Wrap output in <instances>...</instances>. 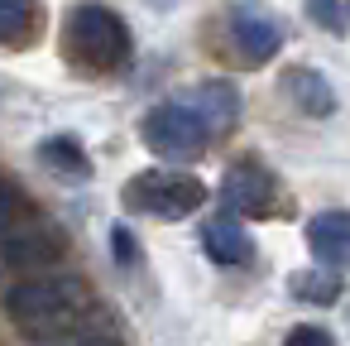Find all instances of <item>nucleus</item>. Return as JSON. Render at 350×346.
<instances>
[{
  "label": "nucleus",
  "mask_w": 350,
  "mask_h": 346,
  "mask_svg": "<svg viewBox=\"0 0 350 346\" xmlns=\"http://www.w3.org/2000/svg\"><path fill=\"white\" fill-rule=\"evenodd\" d=\"M92 288L77 274H29L5 288V317L15 322L20 336L49 346L68 336L87 312H92Z\"/></svg>",
  "instance_id": "obj_1"
},
{
  "label": "nucleus",
  "mask_w": 350,
  "mask_h": 346,
  "mask_svg": "<svg viewBox=\"0 0 350 346\" xmlns=\"http://www.w3.org/2000/svg\"><path fill=\"white\" fill-rule=\"evenodd\" d=\"M68 53L92 73H116L130 58V29L106 5H77L68 15Z\"/></svg>",
  "instance_id": "obj_2"
},
{
  "label": "nucleus",
  "mask_w": 350,
  "mask_h": 346,
  "mask_svg": "<svg viewBox=\"0 0 350 346\" xmlns=\"http://www.w3.org/2000/svg\"><path fill=\"white\" fill-rule=\"evenodd\" d=\"M125 207L130 212H149V217H163V221H178V217H192L202 202H206V188L192 178V173H173V169H144L125 183Z\"/></svg>",
  "instance_id": "obj_3"
},
{
  "label": "nucleus",
  "mask_w": 350,
  "mask_h": 346,
  "mask_svg": "<svg viewBox=\"0 0 350 346\" xmlns=\"http://www.w3.org/2000/svg\"><path fill=\"white\" fill-rule=\"evenodd\" d=\"M144 145L163 159H197L211 145V130L187 101H163L144 116Z\"/></svg>",
  "instance_id": "obj_4"
},
{
  "label": "nucleus",
  "mask_w": 350,
  "mask_h": 346,
  "mask_svg": "<svg viewBox=\"0 0 350 346\" xmlns=\"http://www.w3.org/2000/svg\"><path fill=\"white\" fill-rule=\"evenodd\" d=\"M221 197H226L230 212H245V217H278V212L288 207V202H283V183H278L264 164H254V159L226 169Z\"/></svg>",
  "instance_id": "obj_5"
},
{
  "label": "nucleus",
  "mask_w": 350,
  "mask_h": 346,
  "mask_svg": "<svg viewBox=\"0 0 350 346\" xmlns=\"http://www.w3.org/2000/svg\"><path fill=\"white\" fill-rule=\"evenodd\" d=\"M230 39H235V58H240L245 68H259V63H269V58L283 49V25H278L264 5L245 0V5L230 10Z\"/></svg>",
  "instance_id": "obj_6"
},
{
  "label": "nucleus",
  "mask_w": 350,
  "mask_h": 346,
  "mask_svg": "<svg viewBox=\"0 0 350 346\" xmlns=\"http://www.w3.org/2000/svg\"><path fill=\"white\" fill-rule=\"evenodd\" d=\"M63 250H68L63 231L44 226V221L5 226V236H0V264H10V269H49Z\"/></svg>",
  "instance_id": "obj_7"
},
{
  "label": "nucleus",
  "mask_w": 350,
  "mask_h": 346,
  "mask_svg": "<svg viewBox=\"0 0 350 346\" xmlns=\"http://www.w3.org/2000/svg\"><path fill=\"white\" fill-rule=\"evenodd\" d=\"M307 250L326 264V269H345L350 264V212L331 207V212H317L307 221Z\"/></svg>",
  "instance_id": "obj_8"
},
{
  "label": "nucleus",
  "mask_w": 350,
  "mask_h": 346,
  "mask_svg": "<svg viewBox=\"0 0 350 346\" xmlns=\"http://www.w3.org/2000/svg\"><path fill=\"white\" fill-rule=\"evenodd\" d=\"M187 106L202 116V125L211 130V140L230 135V125H235V116H240V97H235L226 82H206V87H197V92L187 97Z\"/></svg>",
  "instance_id": "obj_9"
},
{
  "label": "nucleus",
  "mask_w": 350,
  "mask_h": 346,
  "mask_svg": "<svg viewBox=\"0 0 350 346\" xmlns=\"http://www.w3.org/2000/svg\"><path fill=\"white\" fill-rule=\"evenodd\" d=\"M202 250H206L216 264H245V260H250V231H245L230 212H221V217H211V221L202 226Z\"/></svg>",
  "instance_id": "obj_10"
},
{
  "label": "nucleus",
  "mask_w": 350,
  "mask_h": 346,
  "mask_svg": "<svg viewBox=\"0 0 350 346\" xmlns=\"http://www.w3.org/2000/svg\"><path fill=\"white\" fill-rule=\"evenodd\" d=\"M283 87H288L293 106H297L302 116H312V121H321V116L336 111V92H331V82H326L321 73H312V68H293Z\"/></svg>",
  "instance_id": "obj_11"
},
{
  "label": "nucleus",
  "mask_w": 350,
  "mask_h": 346,
  "mask_svg": "<svg viewBox=\"0 0 350 346\" xmlns=\"http://www.w3.org/2000/svg\"><path fill=\"white\" fill-rule=\"evenodd\" d=\"M49 346H125V332L116 327V317L111 312H101V308H92L68 336H58V341H49Z\"/></svg>",
  "instance_id": "obj_12"
},
{
  "label": "nucleus",
  "mask_w": 350,
  "mask_h": 346,
  "mask_svg": "<svg viewBox=\"0 0 350 346\" xmlns=\"http://www.w3.org/2000/svg\"><path fill=\"white\" fill-rule=\"evenodd\" d=\"M39 159H44V169L63 173V178H87V173H92V159H87V149H82L72 135L44 140V145H39Z\"/></svg>",
  "instance_id": "obj_13"
},
{
  "label": "nucleus",
  "mask_w": 350,
  "mask_h": 346,
  "mask_svg": "<svg viewBox=\"0 0 350 346\" xmlns=\"http://www.w3.org/2000/svg\"><path fill=\"white\" fill-rule=\"evenodd\" d=\"M39 20V0H0V44H29Z\"/></svg>",
  "instance_id": "obj_14"
},
{
  "label": "nucleus",
  "mask_w": 350,
  "mask_h": 346,
  "mask_svg": "<svg viewBox=\"0 0 350 346\" xmlns=\"http://www.w3.org/2000/svg\"><path fill=\"white\" fill-rule=\"evenodd\" d=\"M307 20L326 34H350V0H307Z\"/></svg>",
  "instance_id": "obj_15"
},
{
  "label": "nucleus",
  "mask_w": 350,
  "mask_h": 346,
  "mask_svg": "<svg viewBox=\"0 0 350 346\" xmlns=\"http://www.w3.org/2000/svg\"><path fill=\"white\" fill-rule=\"evenodd\" d=\"M293 293L307 298V303H336V298H340V279H336L331 269H326V274L312 269V274H297V279H293Z\"/></svg>",
  "instance_id": "obj_16"
},
{
  "label": "nucleus",
  "mask_w": 350,
  "mask_h": 346,
  "mask_svg": "<svg viewBox=\"0 0 350 346\" xmlns=\"http://www.w3.org/2000/svg\"><path fill=\"white\" fill-rule=\"evenodd\" d=\"M20 212H25V197H20V188L0 183V231H5V226H15V221H20Z\"/></svg>",
  "instance_id": "obj_17"
},
{
  "label": "nucleus",
  "mask_w": 350,
  "mask_h": 346,
  "mask_svg": "<svg viewBox=\"0 0 350 346\" xmlns=\"http://www.w3.org/2000/svg\"><path fill=\"white\" fill-rule=\"evenodd\" d=\"M283 346H336V336L331 332H321V327H312V322H302V327H293L288 332V341Z\"/></svg>",
  "instance_id": "obj_18"
},
{
  "label": "nucleus",
  "mask_w": 350,
  "mask_h": 346,
  "mask_svg": "<svg viewBox=\"0 0 350 346\" xmlns=\"http://www.w3.org/2000/svg\"><path fill=\"white\" fill-rule=\"evenodd\" d=\"M111 245H116V260H120V264H135V260H139V245H135L130 226H116V231H111Z\"/></svg>",
  "instance_id": "obj_19"
}]
</instances>
